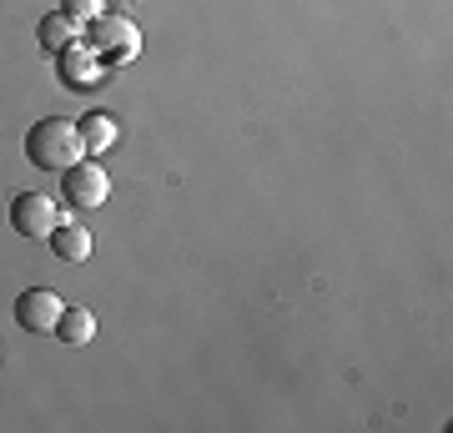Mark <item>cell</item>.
I'll list each match as a JSON object with an SVG mask.
<instances>
[{"label":"cell","mask_w":453,"mask_h":433,"mask_svg":"<svg viewBox=\"0 0 453 433\" xmlns=\"http://www.w3.org/2000/svg\"><path fill=\"white\" fill-rule=\"evenodd\" d=\"M86 157V142H81V121L71 116H46L26 131V161L41 166V172H65Z\"/></svg>","instance_id":"6da1fadb"},{"label":"cell","mask_w":453,"mask_h":433,"mask_svg":"<svg viewBox=\"0 0 453 433\" xmlns=\"http://www.w3.org/2000/svg\"><path fill=\"white\" fill-rule=\"evenodd\" d=\"M86 46L96 50L101 61H106V71H111V66H131L136 56H142V31H136V20L106 11L101 20L86 26Z\"/></svg>","instance_id":"7a4b0ae2"},{"label":"cell","mask_w":453,"mask_h":433,"mask_svg":"<svg viewBox=\"0 0 453 433\" xmlns=\"http://www.w3.org/2000/svg\"><path fill=\"white\" fill-rule=\"evenodd\" d=\"M56 222H61V207H56V197H46V192H20L16 202H11V227H16L26 242H50Z\"/></svg>","instance_id":"3957f363"},{"label":"cell","mask_w":453,"mask_h":433,"mask_svg":"<svg viewBox=\"0 0 453 433\" xmlns=\"http://www.w3.org/2000/svg\"><path fill=\"white\" fill-rule=\"evenodd\" d=\"M56 76H61L65 91H96V86H106V61L86 41H76L56 56Z\"/></svg>","instance_id":"277c9868"},{"label":"cell","mask_w":453,"mask_h":433,"mask_svg":"<svg viewBox=\"0 0 453 433\" xmlns=\"http://www.w3.org/2000/svg\"><path fill=\"white\" fill-rule=\"evenodd\" d=\"M61 192L65 202H76V207H106V197H111V177H106V166L101 161H76V166H65L61 172Z\"/></svg>","instance_id":"5b68a950"},{"label":"cell","mask_w":453,"mask_h":433,"mask_svg":"<svg viewBox=\"0 0 453 433\" xmlns=\"http://www.w3.org/2000/svg\"><path fill=\"white\" fill-rule=\"evenodd\" d=\"M61 313H65V303L50 288H26L16 298V322L26 328V333H56Z\"/></svg>","instance_id":"8992f818"},{"label":"cell","mask_w":453,"mask_h":433,"mask_svg":"<svg viewBox=\"0 0 453 433\" xmlns=\"http://www.w3.org/2000/svg\"><path fill=\"white\" fill-rule=\"evenodd\" d=\"M35 41H41V50L61 56L65 46H76V41H81V26L65 16V11H50V16H41V26H35Z\"/></svg>","instance_id":"52a82bcc"},{"label":"cell","mask_w":453,"mask_h":433,"mask_svg":"<svg viewBox=\"0 0 453 433\" xmlns=\"http://www.w3.org/2000/svg\"><path fill=\"white\" fill-rule=\"evenodd\" d=\"M50 252L61 257V262H86V257H91V232H86L81 222L61 217L56 232H50Z\"/></svg>","instance_id":"ba28073f"},{"label":"cell","mask_w":453,"mask_h":433,"mask_svg":"<svg viewBox=\"0 0 453 433\" xmlns=\"http://www.w3.org/2000/svg\"><path fill=\"white\" fill-rule=\"evenodd\" d=\"M56 337H61L65 348L91 343V337H96V313H91V307H65L61 322H56Z\"/></svg>","instance_id":"9c48e42d"},{"label":"cell","mask_w":453,"mask_h":433,"mask_svg":"<svg viewBox=\"0 0 453 433\" xmlns=\"http://www.w3.org/2000/svg\"><path fill=\"white\" fill-rule=\"evenodd\" d=\"M81 142H86V157H96V151H106V146L116 142V121H111L106 112L81 116Z\"/></svg>","instance_id":"30bf717a"},{"label":"cell","mask_w":453,"mask_h":433,"mask_svg":"<svg viewBox=\"0 0 453 433\" xmlns=\"http://www.w3.org/2000/svg\"><path fill=\"white\" fill-rule=\"evenodd\" d=\"M61 11L76 20V26H91V20L106 16V0H61Z\"/></svg>","instance_id":"8fae6325"}]
</instances>
